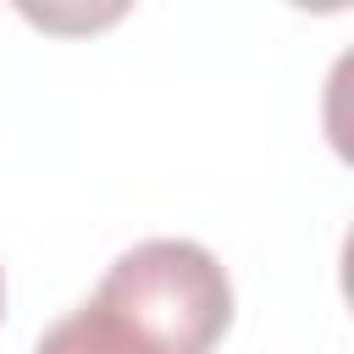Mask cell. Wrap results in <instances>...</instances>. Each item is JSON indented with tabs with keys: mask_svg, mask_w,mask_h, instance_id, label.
<instances>
[{
	"mask_svg": "<svg viewBox=\"0 0 354 354\" xmlns=\"http://www.w3.org/2000/svg\"><path fill=\"white\" fill-rule=\"evenodd\" d=\"M0 321H6V271H0Z\"/></svg>",
	"mask_w": 354,
	"mask_h": 354,
	"instance_id": "3",
	"label": "cell"
},
{
	"mask_svg": "<svg viewBox=\"0 0 354 354\" xmlns=\"http://www.w3.org/2000/svg\"><path fill=\"white\" fill-rule=\"evenodd\" d=\"M33 354H155L116 310H105L100 299L72 304L61 321H50L33 343Z\"/></svg>",
	"mask_w": 354,
	"mask_h": 354,
	"instance_id": "2",
	"label": "cell"
},
{
	"mask_svg": "<svg viewBox=\"0 0 354 354\" xmlns=\"http://www.w3.org/2000/svg\"><path fill=\"white\" fill-rule=\"evenodd\" d=\"M94 299L116 310L155 354H210L232 326V277L194 238H144L122 249Z\"/></svg>",
	"mask_w": 354,
	"mask_h": 354,
	"instance_id": "1",
	"label": "cell"
}]
</instances>
